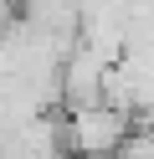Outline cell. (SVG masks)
Segmentation results:
<instances>
[{"instance_id":"2","label":"cell","mask_w":154,"mask_h":159,"mask_svg":"<svg viewBox=\"0 0 154 159\" xmlns=\"http://www.w3.org/2000/svg\"><path fill=\"white\" fill-rule=\"evenodd\" d=\"M103 82H108V62L98 52H87V46H72L67 62H62V103H67V113L103 103Z\"/></svg>"},{"instance_id":"1","label":"cell","mask_w":154,"mask_h":159,"mask_svg":"<svg viewBox=\"0 0 154 159\" xmlns=\"http://www.w3.org/2000/svg\"><path fill=\"white\" fill-rule=\"evenodd\" d=\"M133 139V118L118 113L113 103H92L67 113V154L77 159H118Z\"/></svg>"}]
</instances>
